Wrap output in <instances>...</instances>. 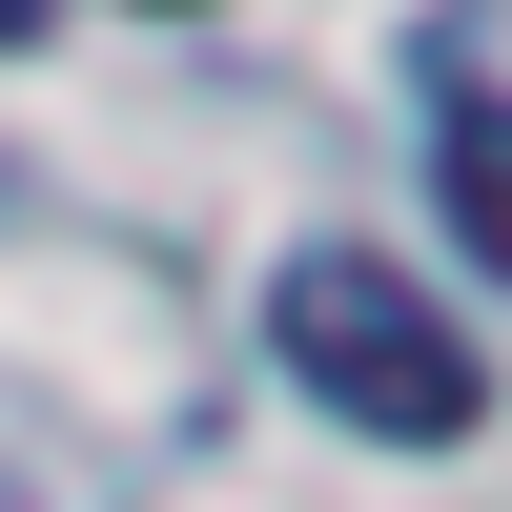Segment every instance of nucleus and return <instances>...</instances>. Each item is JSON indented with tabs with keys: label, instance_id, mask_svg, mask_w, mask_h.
Segmentation results:
<instances>
[{
	"label": "nucleus",
	"instance_id": "obj_2",
	"mask_svg": "<svg viewBox=\"0 0 512 512\" xmlns=\"http://www.w3.org/2000/svg\"><path fill=\"white\" fill-rule=\"evenodd\" d=\"M431 185H451V226H472V267L512 287V103L492 82H431Z\"/></svg>",
	"mask_w": 512,
	"mask_h": 512
},
{
	"label": "nucleus",
	"instance_id": "obj_3",
	"mask_svg": "<svg viewBox=\"0 0 512 512\" xmlns=\"http://www.w3.org/2000/svg\"><path fill=\"white\" fill-rule=\"evenodd\" d=\"M21 21H41V0H0V41H21Z\"/></svg>",
	"mask_w": 512,
	"mask_h": 512
},
{
	"label": "nucleus",
	"instance_id": "obj_1",
	"mask_svg": "<svg viewBox=\"0 0 512 512\" xmlns=\"http://www.w3.org/2000/svg\"><path fill=\"white\" fill-rule=\"evenodd\" d=\"M267 349H287V390H308V410H349L369 451H472V410H492L472 328H451L431 287L390 267V246H287Z\"/></svg>",
	"mask_w": 512,
	"mask_h": 512
}]
</instances>
